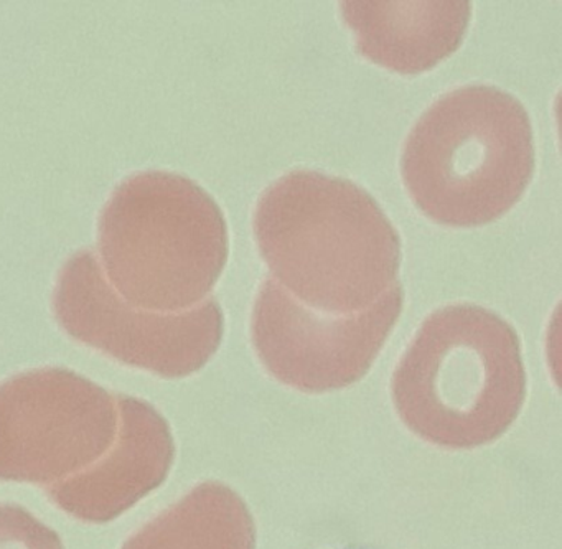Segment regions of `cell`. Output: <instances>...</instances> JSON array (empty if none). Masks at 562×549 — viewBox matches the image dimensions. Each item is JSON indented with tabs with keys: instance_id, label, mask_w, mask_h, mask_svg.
I'll use <instances>...</instances> for the list:
<instances>
[{
	"instance_id": "9c48e42d",
	"label": "cell",
	"mask_w": 562,
	"mask_h": 549,
	"mask_svg": "<svg viewBox=\"0 0 562 549\" xmlns=\"http://www.w3.org/2000/svg\"><path fill=\"white\" fill-rule=\"evenodd\" d=\"M0 549H65L60 536L24 506L0 503Z\"/></svg>"
},
{
	"instance_id": "6da1fadb",
	"label": "cell",
	"mask_w": 562,
	"mask_h": 549,
	"mask_svg": "<svg viewBox=\"0 0 562 549\" xmlns=\"http://www.w3.org/2000/svg\"><path fill=\"white\" fill-rule=\"evenodd\" d=\"M252 228L272 279L311 307L360 311L397 282L400 235L376 200L348 180L288 173L262 193Z\"/></svg>"
},
{
	"instance_id": "3957f363",
	"label": "cell",
	"mask_w": 562,
	"mask_h": 549,
	"mask_svg": "<svg viewBox=\"0 0 562 549\" xmlns=\"http://www.w3.org/2000/svg\"><path fill=\"white\" fill-rule=\"evenodd\" d=\"M98 248L126 304L177 314L215 288L228 261V226L199 183L150 170L116 187L101 212Z\"/></svg>"
},
{
	"instance_id": "30bf717a",
	"label": "cell",
	"mask_w": 562,
	"mask_h": 549,
	"mask_svg": "<svg viewBox=\"0 0 562 549\" xmlns=\"http://www.w3.org/2000/svg\"><path fill=\"white\" fill-rule=\"evenodd\" d=\"M345 549H370V548H363V546H350V548Z\"/></svg>"
},
{
	"instance_id": "7a4b0ae2",
	"label": "cell",
	"mask_w": 562,
	"mask_h": 549,
	"mask_svg": "<svg viewBox=\"0 0 562 549\" xmlns=\"http://www.w3.org/2000/svg\"><path fill=\"white\" fill-rule=\"evenodd\" d=\"M401 172L424 215L482 226L505 215L535 172L525 107L498 88L450 91L423 114L404 146Z\"/></svg>"
},
{
	"instance_id": "277c9868",
	"label": "cell",
	"mask_w": 562,
	"mask_h": 549,
	"mask_svg": "<svg viewBox=\"0 0 562 549\" xmlns=\"http://www.w3.org/2000/svg\"><path fill=\"white\" fill-rule=\"evenodd\" d=\"M116 394L67 368L0 383V480L55 485L97 463L117 434Z\"/></svg>"
},
{
	"instance_id": "8992f818",
	"label": "cell",
	"mask_w": 562,
	"mask_h": 549,
	"mask_svg": "<svg viewBox=\"0 0 562 549\" xmlns=\"http://www.w3.org/2000/svg\"><path fill=\"white\" fill-rule=\"evenodd\" d=\"M116 406L111 449L78 475L47 486L52 502L81 522H113L160 486L172 463V436L153 404L116 394Z\"/></svg>"
},
{
	"instance_id": "5b68a950",
	"label": "cell",
	"mask_w": 562,
	"mask_h": 549,
	"mask_svg": "<svg viewBox=\"0 0 562 549\" xmlns=\"http://www.w3.org/2000/svg\"><path fill=\"white\" fill-rule=\"evenodd\" d=\"M54 312L81 344L160 377H183L205 363L222 335L223 314L209 298L177 314L131 307L104 279L91 249L75 253L58 274Z\"/></svg>"
},
{
	"instance_id": "ba28073f",
	"label": "cell",
	"mask_w": 562,
	"mask_h": 549,
	"mask_svg": "<svg viewBox=\"0 0 562 549\" xmlns=\"http://www.w3.org/2000/svg\"><path fill=\"white\" fill-rule=\"evenodd\" d=\"M403 298V285L396 282L368 311L344 321H324L269 276L256 299L252 328L269 357H317L325 351L330 357L358 358L383 340L400 315Z\"/></svg>"
},
{
	"instance_id": "52a82bcc",
	"label": "cell",
	"mask_w": 562,
	"mask_h": 549,
	"mask_svg": "<svg viewBox=\"0 0 562 549\" xmlns=\"http://www.w3.org/2000/svg\"><path fill=\"white\" fill-rule=\"evenodd\" d=\"M345 24L357 51L373 64L403 75L423 74L449 58L469 27V0H347Z\"/></svg>"
}]
</instances>
